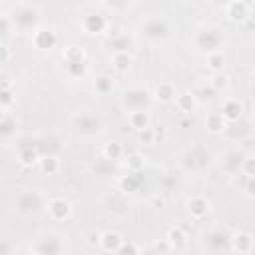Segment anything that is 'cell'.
<instances>
[{"mask_svg":"<svg viewBox=\"0 0 255 255\" xmlns=\"http://www.w3.org/2000/svg\"><path fill=\"white\" fill-rule=\"evenodd\" d=\"M223 14L233 24H245L253 16V6L245 0H231L223 4Z\"/></svg>","mask_w":255,"mask_h":255,"instance_id":"30bf717a","label":"cell"},{"mask_svg":"<svg viewBox=\"0 0 255 255\" xmlns=\"http://www.w3.org/2000/svg\"><path fill=\"white\" fill-rule=\"evenodd\" d=\"M128 124L141 131L145 128H151V116H149V110H137V112H129L128 114Z\"/></svg>","mask_w":255,"mask_h":255,"instance_id":"cb8c5ba5","label":"cell"},{"mask_svg":"<svg viewBox=\"0 0 255 255\" xmlns=\"http://www.w3.org/2000/svg\"><path fill=\"white\" fill-rule=\"evenodd\" d=\"M42 157H44V155H42V149H40V141H24V143H18L16 159H18L24 167L40 165Z\"/></svg>","mask_w":255,"mask_h":255,"instance_id":"8fae6325","label":"cell"},{"mask_svg":"<svg viewBox=\"0 0 255 255\" xmlns=\"http://www.w3.org/2000/svg\"><path fill=\"white\" fill-rule=\"evenodd\" d=\"M40 169L46 175H56L62 169V161H60L58 155H44L42 161H40Z\"/></svg>","mask_w":255,"mask_h":255,"instance_id":"836d02e7","label":"cell"},{"mask_svg":"<svg viewBox=\"0 0 255 255\" xmlns=\"http://www.w3.org/2000/svg\"><path fill=\"white\" fill-rule=\"evenodd\" d=\"M227 120L221 116V112H207L205 114V118H203V128H205V131L207 133H211V135H219V133H223L225 129H227Z\"/></svg>","mask_w":255,"mask_h":255,"instance_id":"d6986e66","label":"cell"},{"mask_svg":"<svg viewBox=\"0 0 255 255\" xmlns=\"http://www.w3.org/2000/svg\"><path fill=\"white\" fill-rule=\"evenodd\" d=\"M58 44V34L48 28V26H40L34 34H32V46L36 52H52Z\"/></svg>","mask_w":255,"mask_h":255,"instance_id":"5bb4252c","label":"cell"},{"mask_svg":"<svg viewBox=\"0 0 255 255\" xmlns=\"http://www.w3.org/2000/svg\"><path fill=\"white\" fill-rule=\"evenodd\" d=\"M0 135L4 139V143H8L12 137H16V118L8 112V114H2V120H0Z\"/></svg>","mask_w":255,"mask_h":255,"instance_id":"83f0119b","label":"cell"},{"mask_svg":"<svg viewBox=\"0 0 255 255\" xmlns=\"http://www.w3.org/2000/svg\"><path fill=\"white\" fill-rule=\"evenodd\" d=\"M141 255H165V253H159V251H155L153 247H147V249H145Z\"/></svg>","mask_w":255,"mask_h":255,"instance_id":"f6af8a7d","label":"cell"},{"mask_svg":"<svg viewBox=\"0 0 255 255\" xmlns=\"http://www.w3.org/2000/svg\"><path fill=\"white\" fill-rule=\"evenodd\" d=\"M185 211L191 219H205L209 213H211V199L207 195H191L187 201H185Z\"/></svg>","mask_w":255,"mask_h":255,"instance_id":"9a60e30c","label":"cell"},{"mask_svg":"<svg viewBox=\"0 0 255 255\" xmlns=\"http://www.w3.org/2000/svg\"><path fill=\"white\" fill-rule=\"evenodd\" d=\"M14 26L18 32H36L40 28V18H42V10L38 4H30V2H16L12 6H8Z\"/></svg>","mask_w":255,"mask_h":255,"instance_id":"277c9868","label":"cell"},{"mask_svg":"<svg viewBox=\"0 0 255 255\" xmlns=\"http://www.w3.org/2000/svg\"><path fill=\"white\" fill-rule=\"evenodd\" d=\"M245 255H253V253H245Z\"/></svg>","mask_w":255,"mask_h":255,"instance_id":"7dc6e473","label":"cell"},{"mask_svg":"<svg viewBox=\"0 0 255 255\" xmlns=\"http://www.w3.org/2000/svg\"><path fill=\"white\" fill-rule=\"evenodd\" d=\"M243 159H245V155H243L241 151H231V153H227V157H225V161H223V169L229 171V173H235V171L241 169Z\"/></svg>","mask_w":255,"mask_h":255,"instance_id":"e575fe53","label":"cell"},{"mask_svg":"<svg viewBox=\"0 0 255 255\" xmlns=\"http://www.w3.org/2000/svg\"><path fill=\"white\" fill-rule=\"evenodd\" d=\"M175 106H177V110L181 114H193L197 110L199 102H197V96L193 92H183V94H177Z\"/></svg>","mask_w":255,"mask_h":255,"instance_id":"603a6c76","label":"cell"},{"mask_svg":"<svg viewBox=\"0 0 255 255\" xmlns=\"http://www.w3.org/2000/svg\"><path fill=\"white\" fill-rule=\"evenodd\" d=\"M46 213L52 221H68L74 213V207L66 197H50L46 203Z\"/></svg>","mask_w":255,"mask_h":255,"instance_id":"4fadbf2b","label":"cell"},{"mask_svg":"<svg viewBox=\"0 0 255 255\" xmlns=\"http://www.w3.org/2000/svg\"><path fill=\"white\" fill-rule=\"evenodd\" d=\"M201 249L207 255H229L231 251V233L219 225L209 227L201 233Z\"/></svg>","mask_w":255,"mask_h":255,"instance_id":"52a82bcc","label":"cell"},{"mask_svg":"<svg viewBox=\"0 0 255 255\" xmlns=\"http://www.w3.org/2000/svg\"><path fill=\"white\" fill-rule=\"evenodd\" d=\"M106 46L112 50V54H118V52H129L131 48V38L128 34H116L112 38H108Z\"/></svg>","mask_w":255,"mask_h":255,"instance_id":"f1b7e54d","label":"cell"},{"mask_svg":"<svg viewBox=\"0 0 255 255\" xmlns=\"http://www.w3.org/2000/svg\"><path fill=\"white\" fill-rule=\"evenodd\" d=\"M66 66V74L72 80H84L88 74V62H78V64H64Z\"/></svg>","mask_w":255,"mask_h":255,"instance_id":"d590c367","label":"cell"},{"mask_svg":"<svg viewBox=\"0 0 255 255\" xmlns=\"http://www.w3.org/2000/svg\"><path fill=\"white\" fill-rule=\"evenodd\" d=\"M223 42H225V32L221 28H217V26H201L191 36L193 50L203 54V56L221 50Z\"/></svg>","mask_w":255,"mask_h":255,"instance_id":"8992f818","label":"cell"},{"mask_svg":"<svg viewBox=\"0 0 255 255\" xmlns=\"http://www.w3.org/2000/svg\"><path fill=\"white\" fill-rule=\"evenodd\" d=\"M72 128L80 137H98L106 131V120L98 112L82 110L72 114Z\"/></svg>","mask_w":255,"mask_h":255,"instance_id":"5b68a950","label":"cell"},{"mask_svg":"<svg viewBox=\"0 0 255 255\" xmlns=\"http://www.w3.org/2000/svg\"><path fill=\"white\" fill-rule=\"evenodd\" d=\"M241 173L247 177L255 175V155H245V159L241 163Z\"/></svg>","mask_w":255,"mask_h":255,"instance_id":"ab89813d","label":"cell"},{"mask_svg":"<svg viewBox=\"0 0 255 255\" xmlns=\"http://www.w3.org/2000/svg\"><path fill=\"white\" fill-rule=\"evenodd\" d=\"M155 129L153 128H145V129H141V131H137V139H139V143H143V145H153L155 143Z\"/></svg>","mask_w":255,"mask_h":255,"instance_id":"f35d334b","label":"cell"},{"mask_svg":"<svg viewBox=\"0 0 255 255\" xmlns=\"http://www.w3.org/2000/svg\"><path fill=\"white\" fill-rule=\"evenodd\" d=\"M151 102H153V94L141 86H131V88L124 90V94H122V108L128 114L137 112V110H149Z\"/></svg>","mask_w":255,"mask_h":255,"instance_id":"9c48e42d","label":"cell"},{"mask_svg":"<svg viewBox=\"0 0 255 255\" xmlns=\"http://www.w3.org/2000/svg\"><path fill=\"white\" fill-rule=\"evenodd\" d=\"M14 102H16V92H14L12 84L8 82V78H4V84H2V114H8Z\"/></svg>","mask_w":255,"mask_h":255,"instance_id":"d6a6232c","label":"cell"},{"mask_svg":"<svg viewBox=\"0 0 255 255\" xmlns=\"http://www.w3.org/2000/svg\"><path fill=\"white\" fill-rule=\"evenodd\" d=\"M18 255H40V253H36V251H32V249L28 247L26 251H22V253H18Z\"/></svg>","mask_w":255,"mask_h":255,"instance_id":"bcb514c9","label":"cell"},{"mask_svg":"<svg viewBox=\"0 0 255 255\" xmlns=\"http://www.w3.org/2000/svg\"><path fill=\"white\" fill-rule=\"evenodd\" d=\"M137 32L149 44H163L171 36V24L161 12H149L137 22Z\"/></svg>","mask_w":255,"mask_h":255,"instance_id":"7a4b0ae2","label":"cell"},{"mask_svg":"<svg viewBox=\"0 0 255 255\" xmlns=\"http://www.w3.org/2000/svg\"><path fill=\"white\" fill-rule=\"evenodd\" d=\"M62 60L64 64H78V62H88L86 58V50L78 44H72V46H66L64 52H62Z\"/></svg>","mask_w":255,"mask_h":255,"instance_id":"4316f807","label":"cell"},{"mask_svg":"<svg viewBox=\"0 0 255 255\" xmlns=\"http://www.w3.org/2000/svg\"><path fill=\"white\" fill-rule=\"evenodd\" d=\"M10 62V50L6 46V42H2V64H8Z\"/></svg>","mask_w":255,"mask_h":255,"instance_id":"ee69618b","label":"cell"},{"mask_svg":"<svg viewBox=\"0 0 255 255\" xmlns=\"http://www.w3.org/2000/svg\"><path fill=\"white\" fill-rule=\"evenodd\" d=\"M126 167H128V171H133V173H141L143 171V167L147 165V157L143 155V153H137V151H133V153H128L126 155Z\"/></svg>","mask_w":255,"mask_h":255,"instance_id":"4dcf8cb0","label":"cell"},{"mask_svg":"<svg viewBox=\"0 0 255 255\" xmlns=\"http://www.w3.org/2000/svg\"><path fill=\"white\" fill-rule=\"evenodd\" d=\"M124 241H126V239H124V235H122L120 231H116V229H106V231L100 233V243H98V247H100L102 251H106V253H116V251L122 247Z\"/></svg>","mask_w":255,"mask_h":255,"instance_id":"ac0fdd59","label":"cell"},{"mask_svg":"<svg viewBox=\"0 0 255 255\" xmlns=\"http://www.w3.org/2000/svg\"><path fill=\"white\" fill-rule=\"evenodd\" d=\"M231 251L237 255L253 253L255 251V237L249 231H235L231 233Z\"/></svg>","mask_w":255,"mask_h":255,"instance_id":"2e32d148","label":"cell"},{"mask_svg":"<svg viewBox=\"0 0 255 255\" xmlns=\"http://www.w3.org/2000/svg\"><path fill=\"white\" fill-rule=\"evenodd\" d=\"M141 183H143V177H141L139 173H133V171H128V173L120 175L118 181H116L118 189H120L122 193H126V195L135 193V191L141 187Z\"/></svg>","mask_w":255,"mask_h":255,"instance_id":"44dd1931","label":"cell"},{"mask_svg":"<svg viewBox=\"0 0 255 255\" xmlns=\"http://www.w3.org/2000/svg\"><path fill=\"white\" fill-rule=\"evenodd\" d=\"M124 145L120 143V141H106L104 145H102V157L104 159H108L110 163L112 161H120L122 157H124Z\"/></svg>","mask_w":255,"mask_h":255,"instance_id":"f546056e","label":"cell"},{"mask_svg":"<svg viewBox=\"0 0 255 255\" xmlns=\"http://www.w3.org/2000/svg\"><path fill=\"white\" fill-rule=\"evenodd\" d=\"M80 24H82L84 32L90 34V36H102L110 28V20L102 12H88V14H84L82 20H80Z\"/></svg>","mask_w":255,"mask_h":255,"instance_id":"7c38bea8","label":"cell"},{"mask_svg":"<svg viewBox=\"0 0 255 255\" xmlns=\"http://www.w3.org/2000/svg\"><path fill=\"white\" fill-rule=\"evenodd\" d=\"M112 66L116 72H128L133 66V56L129 52H118L112 54Z\"/></svg>","mask_w":255,"mask_h":255,"instance_id":"1f68e13d","label":"cell"},{"mask_svg":"<svg viewBox=\"0 0 255 255\" xmlns=\"http://www.w3.org/2000/svg\"><path fill=\"white\" fill-rule=\"evenodd\" d=\"M149 247H153L155 251L165 253V255H169V253H171V247H169V243H167V239H165V237H163V239H159V241H153Z\"/></svg>","mask_w":255,"mask_h":255,"instance_id":"b9f144b4","label":"cell"},{"mask_svg":"<svg viewBox=\"0 0 255 255\" xmlns=\"http://www.w3.org/2000/svg\"><path fill=\"white\" fill-rule=\"evenodd\" d=\"M175 98H177V90H175L173 82L161 80V82L155 84V88H153V100H157L159 104H171V102H175Z\"/></svg>","mask_w":255,"mask_h":255,"instance_id":"ffe728a7","label":"cell"},{"mask_svg":"<svg viewBox=\"0 0 255 255\" xmlns=\"http://www.w3.org/2000/svg\"><path fill=\"white\" fill-rule=\"evenodd\" d=\"M205 66L213 72V74H221L227 66V56L223 50H217V52H211L205 56Z\"/></svg>","mask_w":255,"mask_h":255,"instance_id":"d4e9b609","label":"cell"},{"mask_svg":"<svg viewBox=\"0 0 255 255\" xmlns=\"http://www.w3.org/2000/svg\"><path fill=\"white\" fill-rule=\"evenodd\" d=\"M94 92L98 94V96H108V94H112L114 92V88H116V82H114V78L110 76V74H98L96 78H94Z\"/></svg>","mask_w":255,"mask_h":255,"instance_id":"484cf974","label":"cell"},{"mask_svg":"<svg viewBox=\"0 0 255 255\" xmlns=\"http://www.w3.org/2000/svg\"><path fill=\"white\" fill-rule=\"evenodd\" d=\"M48 199L40 189H18L12 197V209L20 217H36L46 211Z\"/></svg>","mask_w":255,"mask_h":255,"instance_id":"3957f363","label":"cell"},{"mask_svg":"<svg viewBox=\"0 0 255 255\" xmlns=\"http://www.w3.org/2000/svg\"><path fill=\"white\" fill-rule=\"evenodd\" d=\"M141 247L135 243V241H124L122 247L114 253V255H141Z\"/></svg>","mask_w":255,"mask_h":255,"instance_id":"74e56055","label":"cell"},{"mask_svg":"<svg viewBox=\"0 0 255 255\" xmlns=\"http://www.w3.org/2000/svg\"><path fill=\"white\" fill-rule=\"evenodd\" d=\"M66 235L58 231H44L36 235L30 243V249L40 255H66Z\"/></svg>","mask_w":255,"mask_h":255,"instance_id":"ba28073f","label":"cell"},{"mask_svg":"<svg viewBox=\"0 0 255 255\" xmlns=\"http://www.w3.org/2000/svg\"><path fill=\"white\" fill-rule=\"evenodd\" d=\"M213 159H215V153H213L211 147H207L201 141H193L187 149L181 151L177 163H179V169L183 173H191L193 175V173H201V171L209 169Z\"/></svg>","mask_w":255,"mask_h":255,"instance_id":"6da1fadb","label":"cell"},{"mask_svg":"<svg viewBox=\"0 0 255 255\" xmlns=\"http://www.w3.org/2000/svg\"><path fill=\"white\" fill-rule=\"evenodd\" d=\"M88 243L90 245H98L100 243V233L98 231H90L88 233Z\"/></svg>","mask_w":255,"mask_h":255,"instance_id":"7bdbcfd3","label":"cell"},{"mask_svg":"<svg viewBox=\"0 0 255 255\" xmlns=\"http://www.w3.org/2000/svg\"><path fill=\"white\" fill-rule=\"evenodd\" d=\"M221 116L227 120V124H235L243 118V112H245V106L241 100L237 98H227L223 104H221Z\"/></svg>","mask_w":255,"mask_h":255,"instance_id":"e0dca14e","label":"cell"},{"mask_svg":"<svg viewBox=\"0 0 255 255\" xmlns=\"http://www.w3.org/2000/svg\"><path fill=\"white\" fill-rule=\"evenodd\" d=\"M243 193H245L249 199L255 201V175L245 179V183H243Z\"/></svg>","mask_w":255,"mask_h":255,"instance_id":"60d3db41","label":"cell"},{"mask_svg":"<svg viewBox=\"0 0 255 255\" xmlns=\"http://www.w3.org/2000/svg\"><path fill=\"white\" fill-rule=\"evenodd\" d=\"M209 86H211L215 92H223V90L229 86V76H227L225 72H221V74H213V76L209 78Z\"/></svg>","mask_w":255,"mask_h":255,"instance_id":"8d00e7d4","label":"cell"},{"mask_svg":"<svg viewBox=\"0 0 255 255\" xmlns=\"http://www.w3.org/2000/svg\"><path fill=\"white\" fill-rule=\"evenodd\" d=\"M165 239H167L171 251H179V249L187 247V241H189V237H187V233H185V229L181 225H171L165 231Z\"/></svg>","mask_w":255,"mask_h":255,"instance_id":"7402d4cb","label":"cell"}]
</instances>
